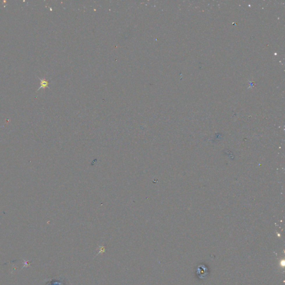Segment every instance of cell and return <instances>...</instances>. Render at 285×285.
<instances>
[{
    "label": "cell",
    "instance_id": "cell-1",
    "mask_svg": "<svg viewBox=\"0 0 285 285\" xmlns=\"http://www.w3.org/2000/svg\"><path fill=\"white\" fill-rule=\"evenodd\" d=\"M197 275L201 279L206 278L208 275V269L204 265H200L198 266L197 269Z\"/></svg>",
    "mask_w": 285,
    "mask_h": 285
},
{
    "label": "cell",
    "instance_id": "cell-2",
    "mask_svg": "<svg viewBox=\"0 0 285 285\" xmlns=\"http://www.w3.org/2000/svg\"><path fill=\"white\" fill-rule=\"evenodd\" d=\"M40 81H41V86L40 87L39 89H40L41 88H49V87L48 86L49 82L47 80H46L45 79H40Z\"/></svg>",
    "mask_w": 285,
    "mask_h": 285
}]
</instances>
